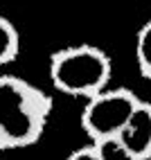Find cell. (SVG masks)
Segmentation results:
<instances>
[{"label":"cell","instance_id":"cell-1","mask_svg":"<svg viewBox=\"0 0 151 160\" xmlns=\"http://www.w3.org/2000/svg\"><path fill=\"white\" fill-rule=\"evenodd\" d=\"M52 99L23 77H0V151L23 149L41 140Z\"/></svg>","mask_w":151,"mask_h":160},{"label":"cell","instance_id":"cell-2","mask_svg":"<svg viewBox=\"0 0 151 160\" xmlns=\"http://www.w3.org/2000/svg\"><path fill=\"white\" fill-rule=\"evenodd\" d=\"M48 72L54 88L63 95L90 99L97 92L108 88L113 61L97 45H68L50 57Z\"/></svg>","mask_w":151,"mask_h":160},{"label":"cell","instance_id":"cell-3","mask_svg":"<svg viewBox=\"0 0 151 160\" xmlns=\"http://www.w3.org/2000/svg\"><path fill=\"white\" fill-rule=\"evenodd\" d=\"M142 99L126 88H106L95 97L86 99L81 108V129L90 142L117 138L120 131L131 120L133 111Z\"/></svg>","mask_w":151,"mask_h":160},{"label":"cell","instance_id":"cell-4","mask_svg":"<svg viewBox=\"0 0 151 160\" xmlns=\"http://www.w3.org/2000/svg\"><path fill=\"white\" fill-rule=\"evenodd\" d=\"M117 140L138 158L142 160L151 158V102L138 104V108L133 111L126 126L120 131Z\"/></svg>","mask_w":151,"mask_h":160},{"label":"cell","instance_id":"cell-5","mask_svg":"<svg viewBox=\"0 0 151 160\" xmlns=\"http://www.w3.org/2000/svg\"><path fill=\"white\" fill-rule=\"evenodd\" d=\"M18 50H20L18 29L14 27L12 20L0 16V68L7 66V63H12L18 57Z\"/></svg>","mask_w":151,"mask_h":160},{"label":"cell","instance_id":"cell-6","mask_svg":"<svg viewBox=\"0 0 151 160\" xmlns=\"http://www.w3.org/2000/svg\"><path fill=\"white\" fill-rule=\"evenodd\" d=\"M135 66L142 77L151 79V18L135 34Z\"/></svg>","mask_w":151,"mask_h":160},{"label":"cell","instance_id":"cell-7","mask_svg":"<svg viewBox=\"0 0 151 160\" xmlns=\"http://www.w3.org/2000/svg\"><path fill=\"white\" fill-rule=\"evenodd\" d=\"M97 153H99L102 160H142L138 158L135 153H131L128 149L117 140V138H108V140H99V142H93Z\"/></svg>","mask_w":151,"mask_h":160},{"label":"cell","instance_id":"cell-8","mask_svg":"<svg viewBox=\"0 0 151 160\" xmlns=\"http://www.w3.org/2000/svg\"><path fill=\"white\" fill-rule=\"evenodd\" d=\"M66 160H102V158L97 153L95 144L90 142L88 147H79V149H74V151H70V156Z\"/></svg>","mask_w":151,"mask_h":160}]
</instances>
